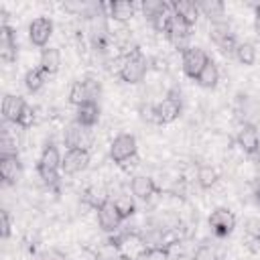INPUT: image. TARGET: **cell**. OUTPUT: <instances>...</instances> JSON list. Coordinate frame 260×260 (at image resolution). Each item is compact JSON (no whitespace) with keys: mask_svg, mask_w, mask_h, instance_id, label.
Wrapping results in <instances>:
<instances>
[{"mask_svg":"<svg viewBox=\"0 0 260 260\" xmlns=\"http://www.w3.org/2000/svg\"><path fill=\"white\" fill-rule=\"evenodd\" d=\"M217 179H219V175H217V171L213 167H209V165L199 167V171H197V183H199L201 189H211L217 183Z\"/></svg>","mask_w":260,"mask_h":260,"instance_id":"cell-28","label":"cell"},{"mask_svg":"<svg viewBox=\"0 0 260 260\" xmlns=\"http://www.w3.org/2000/svg\"><path fill=\"white\" fill-rule=\"evenodd\" d=\"M0 156H18V146L16 140L10 136V132L4 128L2 130V140H0Z\"/></svg>","mask_w":260,"mask_h":260,"instance_id":"cell-32","label":"cell"},{"mask_svg":"<svg viewBox=\"0 0 260 260\" xmlns=\"http://www.w3.org/2000/svg\"><path fill=\"white\" fill-rule=\"evenodd\" d=\"M112 201H114L116 209L120 211L122 219H128V217H132V215L136 213V203H134V199H132L128 193H118Z\"/></svg>","mask_w":260,"mask_h":260,"instance_id":"cell-26","label":"cell"},{"mask_svg":"<svg viewBox=\"0 0 260 260\" xmlns=\"http://www.w3.org/2000/svg\"><path fill=\"white\" fill-rule=\"evenodd\" d=\"M234 55H236V59L242 65H254V61H256V47L252 43H238Z\"/></svg>","mask_w":260,"mask_h":260,"instance_id":"cell-29","label":"cell"},{"mask_svg":"<svg viewBox=\"0 0 260 260\" xmlns=\"http://www.w3.org/2000/svg\"><path fill=\"white\" fill-rule=\"evenodd\" d=\"M116 250H118V248H114V246H110V244H108L102 252H98V254H95V258H93V260H118V256H120V254H116Z\"/></svg>","mask_w":260,"mask_h":260,"instance_id":"cell-39","label":"cell"},{"mask_svg":"<svg viewBox=\"0 0 260 260\" xmlns=\"http://www.w3.org/2000/svg\"><path fill=\"white\" fill-rule=\"evenodd\" d=\"M83 199H85V203H89L91 207H100L102 203H106L108 201V193H106V189L104 187H89L85 193H83Z\"/></svg>","mask_w":260,"mask_h":260,"instance_id":"cell-31","label":"cell"},{"mask_svg":"<svg viewBox=\"0 0 260 260\" xmlns=\"http://www.w3.org/2000/svg\"><path fill=\"white\" fill-rule=\"evenodd\" d=\"M169 6H171V4H169V2H165V0H144V2L140 4L142 14H144L148 20H152L154 16H158L160 12H165Z\"/></svg>","mask_w":260,"mask_h":260,"instance_id":"cell-30","label":"cell"},{"mask_svg":"<svg viewBox=\"0 0 260 260\" xmlns=\"http://www.w3.org/2000/svg\"><path fill=\"white\" fill-rule=\"evenodd\" d=\"M108 16L118 22H128L134 16V2L130 0H114L108 6Z\"/></svg>","mask_w":260,"mask_h":260,"instance_id":"cell-23","label":"cell"},{"mask_svg":"<svg viewBox=\"0 0 260 260\" xmlns=\"http://www.w3.org/2000/svg\"><path fill=\"white\" fill-rule=\"evenodd\" d=\"M39 67L47 73V75H55L61 67V53L55 47H45L41 51V59H39Z\"/></svg>","mask_w":260,"mask_h":260,"instance_id":"cell-21","label":"cell"},{"mask_svg":"<svg viewBox=\"0 0 260 260\" xmlns=\"http://www.w3.org/2000/svg\"><path fill=\"white\" fill-rule=\"evenodd\" d=\"M118 260H134V256H128V254H120Z\"/></svg>","mask_w":260,"mask_h":260,"instance_id":"cell-43","label":"cell"},{"mask_svg":"<svg viewBox=\"0 0 260 260\" xmlns=\"http://www.w3.org/2000/svg\"><path fill=\"white\" fill-rule=\"evenodd\" d=\"M171 8H173V12H175L177 16H181L189 26H193V24L197 22V18H199V6H197V2H193V0H175V2H171Z\"/></svg>","mask_w":260,"mask_h":260,"instance_id":"cell-20","label":"cell"},{"mask_svg":"<svg viewBox=\"0 0 260 260\" xmlns=\"http://www.w3.org/2000/svg\"><path fill=\"white\" fill-rule=\"evenodd\" d=\"M130 191H132L134 197L146 201V199H150V197L158 191V187H156V183H154L152 177L136 175V177H132V181H130Z\"/></svg>","mask_w":260,"mask_h":260,"instance_id":"cell-17","label":"cell"},{"mask_svg":"<svg viewBox=\"0 0 260 260\" xmlns=\"http://www.w3.org/2000/svg\"><path fill=\"white\" fill-rule=\"evenodd\" d=\"M53 35V20L47 16H39L28 24V39L35 47H45Z\"/></svg>","mask_w":260,"mask_h":260,"instance_id":"cell-12","label":"cell"},{"mask_svg":"<svg viewBox=\"0 0 260 260\" xmlns=\"http://www.w3.org/2000/svg\"><path fill=\"white\" fill-rule=\"evenodd\" d=\"M209 57L207 53L201 49V47H189L183 57H181V67H183V73L191 79H197V75L201 73V69L207 65Z\"/></svg>","mask_w":260,"mask_h":260,"instance_id":"cell-8","label":"cell"},{"mask_svg":"<svg viewBox=\"0 0 260 260\" xmlns=\"http://www.w3.org/2000/svg\"><path fill=\"white\" fill-rule=\"evenodd\" d=\"M254 28L260 35V6H256V14H254Z\"/></svg>","mask_w":260,"mask_h":260,"instance_id":"cell-41","label":"cell"},{"mask_svg":"<svg viewBox=\"0 0 260 260\" xmlns=\"http://www.w3.org/2000/svg\"><path fill=\"white\" fill-rule=\"evenodd\" d=\"M171 18H173V8L169 6L165 12H160L158 16H154L152 20H150V24H152V28L156 30V32H167V28H169V22H171Z\"/></svg>","mask_w":260,"mask_h":260,"instance_id":"cell-33","label":"cell"},{"mask_svg":"<svg viewBox=\"0 0 260 260\" xmlns=\"http://www.w3.org/2000/svg\"><path fill=\"white\" fill-rule=\"evenodd\" d=\"M45 79H47V73L41 67H32L24 73V85L28 91H39L45 85Z\"/></svg>","mask_w":260,"mask_h":260,"instance_id":"cell-27","label":"cell"},{"mask_svg":"<svg viewBox=\"0 0 260 260\" xmlns=\"http://www.w3.org/2000/svg\"><path fill=\"white\" fill-rule=\"evenodd\" d=\"M89 150L87 148H69L65 154H63V160H61V171L65 175H77L81 171L87 169L89 165Z\"/></svg>","mask_w":260,"mask_h":260,"instance_id":"cell-9","label":"cell"},{"mask_svg":"<svg viewBox=\"0 0 260 260\" xmlns=\"http://www.w3.org/2000/svg\"><path fill=\"white\" fill-rule=\"evenodd\" d=\"M106 16L108 14L98 12V14H91L89 20H87V37H89L91 47L98 49V51H106V47H108V43L112 39Z\"/></svg>","mask_w":260,"mask_h":260,"instance_id":"cell-4","label":"cell"},{"mask_svg":"<svg viewBox=\"0 0 260 260\" xmlns=\"http://www.w3.org/2000/svg\"><path fill=\"white\" fill-rule=\"evenodd\" d=\"M142 260H169V248H148L142 252Z\"/></svg>","mask_w":260,"mask_h":260,"instance_id":"cell-36","label":"cell"},{"mask_svg":"<svg viewBox=\"0 0 260 260\" xmlns=\"http://www.w3.org/2000/svg\"><path fill=\"white\" fill-rule=\"evenodd\" d=\"M142 118H144L146 122L158 124V116H156V106H150V104H146V106L142 108Z\"/></svg>","mask_w":260,"mask_h":260,"instance_id":"cell-40","label":"cell"},{"mask_svg":"<svg viewBox=\"0 0 260 260\" xmlns=\"http://www.w3.org/2000/svg\"><path fill=\"white\" fill-rule=\"evenodd\" d=\"M122 221H124V219H122V215H120V211L116 209V205H114L112 199H108L106 203H102V205L98 207V223H100V228H102L104 232L116 234Z\"/></svg>","mask_w":260,"mask_h":260,"instance_id":"cell-11","label":"cell"},{"mask_svg":"<svg viewBox=\"0 0 260 260\" xmlns=\"http://www.w3.org/2000/svg\"><path fill=\"white\" fill-rule=\"evenodd\" d=\"M197 6H199V12H203V14L209 18V22L225 20V18H223V16H225V6H223V2H219V0H199Z\"/></svg>","mask_w":260,"mask_h":260,"instance_id":"cell-24","label":"cell"},{"mask_svg":"<svg viewBox=\"0 0 260 260\" xmlns=\"http://www.w3.org/2000/svg\"><path fill=\"white\" fill-rule=\"evenodd\" d=\"M238 146L246 152V154H256L260 150V132L254 124H244L236 136Z\"/></svg>","mask_w":260,"mask_h":260,"instance_id":"cell-14","label":"cell"},{"mask_svg":"<svg viewBox=\"0 0 260 260\" xmlns=\"http://www.w3.org/2000/svg\"><path fill=\"white\" fill-rule=\"evenodd\" d=\"M246 234H248L252 240L260 242V215L250 217V219L246 221Z\"/></svg>","mask_w":260,"mask_h":260,"instance_id":"cell-37","label":"cell"},{"mask_svg":"<svg viewBox=\"0 0 260 260\" xmlns=\"http://www.w3.org/2000/svg\"><path fill=\"white\" fill-rule=\"evenodd\" d=\"M61 152L55 144H47L41 152L39 165H37V173L43 179L45 185H57L59 183V171H61Z\"/></svg>","mask_w":260,"mask_h":260,"instance_id":"cell-2","label":"cell"},{"mask_svg":"<svg viewBox=\"0 0 260 260\" xmlns=\"http://www.w3.org/2000/svg\"><path fill=\"white\" fill-rule=\"evenodd\" d=\"M211 232L217 236V238H225L234 232L236 228V215L230 207H215L207 219Z\"/></svg>","mask_w":260,"mask_h":260,"instance_id":"cell-6","label":"cell"},{"mask_svg":"<svg viewBox=\"0 0 260 260\" xmlns=\"http://www.w3.org/2000/svg\"><path fill=\"white\" fill-rule=\"evenodd\" d=\"M201 87H207V89H211V87H215L217 85V81H219V69H217V65L209 59L207 61V65L201 69V73L197 75V79H195Z\"/></svg>","mask_w":260,"mask_h":260,"instance_id":"cell-25","label":"cell"},{"mask_svg":"<svg viewBox=\"0 0 260 260\" xmlns=\"http://www.w3.org/2000/svg\"><path fill=\"white\" fill-rule=\"evenodd\" d=\"M32 122H35V110H32V106H24L22 108V114L18 116V122H16V126H20V128H30L32 126Z\"/></svg>","mask_w":260,"mask_h":260,"instance_id":"cell-35","label":"cell"},{"mask_svg":"<svg viewBox=\"0 0 260 260\" xmlns=\"http://www.w3.org/2000/svg\"><path fill=\"white\" fill-rule=\"evenodd\" d=\"M26 106V102L20 98V95H14V93H6L4 100H2V116L6 122H18V116L22 114V108Z\"/></svg>","mask_w":260,"mask_h":260,"instance_id":"cell-19","label":"cell"},{"mask_svg":"<svg viewBox=\"0 0 260 260\" xmlns=\"http://www.w3.org/2000/svg\"><path fill=\"white\" fill-rule=\"evenodd\" d=\"M136 138L132 134H118L110 144V158L118 165H124L136 156Z\"/></svg>","mask_w":260,"mask_h":260,"instance_id":"cell-5","label":"cell"},{"mask_svg":"<svg viewBox=\"0 0 260 260\" xmlns=\"http://www.w3.org/2000/svg\"><path fill=\"white\" fill-rule=\"evenodd\" d=\"M181 98L175 93H169L165 100H160L156 104V116H158V124H171L181 116Z\"/></svg>","mask_w":260,"mask_h":260,"instance_id":"cell-13","label":"cell"},{"mask_svg":"<svg viewBox=\"0 0 260 260\" xmlns=\"http://www.w3.org/2000/svg\"><path fill=\"white\" fill-rule=\"evenodd\" d=\"M102 93V83L93 77H85L81 81H73L71 89H69V102L79 108L87 102H95L98 104V98Z\"/></svg>","mask_w":260,"mask_h":260,"instance_id":"cell-3","label":"cell"},{"mask_svg":"<svg viewBox=\"0 0 260 260\" xmlns=\"http://www.w3.org/2000/svg\"><path fill=\"white\" fill-rule=\"evenodd\" d=\"M209 39L223 51V53H234L238 43L236 37L232 32V26L228 20H219V22H209Z\"/></svg>","mask_w":260,"mask_h":260,"instance_id":"cell-7","label":"cell"},{"mask_svg":"<svg viewBox=\"0 0 260 260\" xmlns=\"http://www.w3.org/2000/svg\"><path fill=\"white\" fill-rule=\"evenodd\" d=\"M10 228H12V223H10V215H8L6 209H2V211H0V236H2L4 240L10 236Z\"/></svg>","mask_w":260,"mask_h":260,"instance_id":"cell-38","label":"cell"},{"mask_svg":"<svg viewBox=\"0 0 260 260\" xmlns=\"http://www.w3.org/2000/svg\"><path fill=\"white\" fill-rule=\"evenodd\" d=\"M254 197H256V203H258V205H260V187H258V189H256V193H254Z\"/></svg>","mask_w":260,"mask_h":260,"instance_id":"cell-44","label":"cell"},{"mask_svg":"<svg viewBox=\"0 0 260 260\" xmlns=\"http://www.w3.org/2000/svg\"><path fill=\"white\" fill-rule=\"evenodd\" d=\"M37 260H59V258H55V256H51V254H41Z\"/></svg>","mask_w":260,"mask_h":260,"instance_id":"cell-42","label":"cell"},{"mask_svg":"<svg viewBox=\"0 0 260 260\" xmlns=\"http://www.w3.org/2000/svg\"><path fill=\"white\" fill-rule=\"evenodd\" d=\"M191 260H217V252L213 246L209 244H201L195 252H193V258Z\"/></svg>","mask_w":260,"mask_h":260,"instance_id":"cell-34","label":"cell"},{"mask_svg":"<svg viewBox=\"0 0 260 260\" xmlns=\"http://www.w3.org/2000/svg\"><path fill=\"white\" fill-rule=\"evenodd\" d=\"M167 37H169V41L177 47V49H181L183 53L189 49L187 47V41H189V37H191V26L181 18V16H177L175 12H173V18H171V22H169V28H167Z\"/></svg>","mask_w":260,"mask_h":260,"instance_id":"cell-10","label":"cell"},{"mask_svg":"<svg viewBox=\"0 0 260 260\" xmlns=\"http://www.w3.org/2000/svg\"><path fill=\"white\" fill-rule=\"evenodd\" d=\"M100 120V106L95 102H87L77 108L75 112V122H79L83 128H93Z\"/></svg>","mask_w":260,"mask_h":260,"instance_id":"cell-22","label":"cell"},{"mask_svg":"<svg viewBox=\"0 0 260 260\" xmlns=\"http://www.w3.org/2000/svg\"><path fill=\"white\" fill-rule=\"evenodd\" d=\"M20 175H22V165L18 156H0V177L6 185L16 183Z\"/></svg>","mask_w":260,"mask_h":260,"instance_id":"cell-18","label":"cell"},{"mask_svg":"<svg viewBox=\"0 0 260 260\" xmlns=\"http://www.w3.org/2000/svg\"><path fill=\"white\" fill-rule=\"evenodd\" d=\"M146 69H148V59L142 55L138 47H134L128 53H124V61H122L118 77L126 83H138L144 79Z\"/></svg>","mask_w":260,"mask_h":260,"instance_id":"cell-1","label":"cell"},{"mask_svg":"<svg viewBox=\"0 0 260 260\" xmlns=\"http://www.w3.org/2000/svg\"><path fill=\"white\" fill-rule=\"evenodd\" d=\"M16 53H18V49H16L14 30L4 22V24L0 26V57H2V61L12 63V61L16 59Z\"/></svg>","mask_w":260,"mask_h":260,"instance_id":"cell-16","label":"cell"},{"mask_svg":"<svg viewBox=\"0 0 260 260\" xmlns=\"http://www.w3.org/2000/svg\"><path fill=\"white\" fill-rule=\"evenodd\" d=\"M63 142H65L67 150H69V148H85L87 142H89L87 128H83L79 122L73 120V122L65 128V132H63Z\"/></svg>","mask_w":260,"mask_h":260,"instance_id":"cell-15","label":"cell"}]
</instances>
